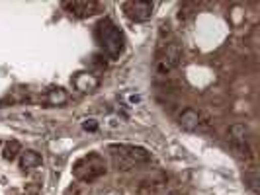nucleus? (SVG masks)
Returning a JSON list of instances; mask_svg holds the SVG:
<instances>
[{
    "label": "nucleus",
    "mask_w": 260,
    "mask_h": 195,
    "mask_svg": "<svg viewBox=\"0 0 260 195\" xmlns=\"http://www.w3.org/2000/svg\"><path fill=\"white\" fill-rule=\"evenodd\" d=\"M229 146H231V150H233L239 158H245V160H250V158H252V148H250L248 141H231V139H229Z\"/></svg>",
    "instance_id": "9b49d317"
},
{
    "label": "nucleus",
    "mask_w": 260,
    "mask_h": 195,
    "mask_svg": "<svg viewBox=\"0 0 260 195\" xmlns=\"http://www.w3.org/2000/svg\"><path fill=\"white\" fill-rule=\"evenodd\" d=\"M245 182L248 183V187L254 191V193H258V174H256V170L250 168L245 174Z\"/></svg>",
    "instance_id": "4468645a"
},
{
    "label": "nucleus",
    "mask_w": 260,
    "mask_h": 195,
    "mask_svg": "<svg viewBox=\"0 0 260 195\" xmlns=\"http://www.w3.org/2000/svg\"><path fill=\"white\" fill-rule=\"evenodd\" d=\"M104 174H106L104 158L100 154H96V152L82 156L80 160H77V164L73 166V176L77 178L78 182H84V183L96 182Z\"/></svg>",
    "instance_id": "7ed1b4c3"
},
{
    "label": "nucleus",
    "mask_w": 260,
    "mask_h": 195,
    "mask_svg": "<svg viewBox=\"0 0 260 195\" xmlns=\"http://www.w3.org/2000/svg\"><path fill=\"white\" fill-rule=\"evenodd\" d=\"M71 82H73L75 90H78L80 94H92V92L98 90V86H100V78L96 76V74H92V72H88V70L77 72L75 76L71 78Z\"/></svg>",
    "instance_id": "0eeeda50"
},
{
    "label": "nucleus",
    "mask_w": 260,
    "mask_h": 195,
    "mask_svg": "<svg viewBox=\"0 0 260 195\" xmlns=\"http://www.w3.org/2000/svg\"><path fill=\"white\" fill-rule=\"evenodd\" d=\"M63 6L75 18H90L100 10V2H96V0H73V2L69 0Z\"/></svg>",
    "instance_id": "423d86ee"
},
{
    "label": "nucleus",
    "mask_w": 260,
    "mask_h": 195,
    "mask_svg": "<svg viewBox=\"0 0 260 195\" xmlns=\"http://www.w3.org/2000/svg\"><path fill=\"white\" fill-rule=\"evenodd\" d=\"M45 100H47L49 105H65L69 102V92L65 88H61V86H53L45 94Z\"/></svg>",
    "instance_id": "9d476101"
},
{
    "label": "nucleus",
    "mask_w": 260,
    "mask_h": 195,
    "mask_svg": "<svg viewBox=\"0 0 260 195\" xmlns=\"http://www.w3.org/2000/svg\"><path fill=\"white\" fill-rule=\"evenodd\" d=\"M248 127L245 123H235L229 127V139L231 141H247Z\"/></svg>",
    "instance_id": "ddd939ff"
},
{
    "label": "nucleus",
    "mask_w": 260,
    "mask_h": 195,
    "mask_svg": "<svg viewBox=\"0 0 260 195\" xmlns=\"http://www.w3.org/2000/svg\"><path fill=\"white\" fill-rule=\"evenodd\" d=\"M41 154L36 152V150H22L20 154V168L24 172H29V170H36L41 166Z\"/></svg>",
    "instance_id": "1a4fd4ad"
},
{
    "label": "nucleus",
    "mask_w": 260,
    "mask_h": 195,
    "mask_svg": "<svg viewBox=\"0 0 260 195\" xmlns=\"http://www.w3.org/2000/svg\"><path fill=\"white\" fill-rule=\"evenodd\" d=\"M153 10H155V4L149 2V0H129L123 4V12L129 18L131 22L135 24H143V22H149L151 16H153Z\"/></svg>",
    "instance_id": "39448f33"
},
{
    "label": "nucleus",
    "mask_w": 260,
    "mask_h": 195,
    "mask_svg": "<svg viewBox=\"0 0 260 195\" xmlns=\"http://www.w3.org/2000/svg\"><path fill=\"white\" fill-rule=\"evenodd\" d=\"M22 150L24 148H22V144L18 143V141H8V143L4 144V148H2V158L12 162V160H16L18 156L22 154Z\"/></svg>",
    "instance_id": "f8f14e48"
},
{
    "label": "nucleus",
    "mask_w": 260,
    "mask_h": 195,
    "mask_svg": "<svg viewBox=\"0 0 260 195\" xmlns=\"http://www.w3.org/2000/svg\"><path fill=\"white\" fill-rule=\"evenodd\" d=\"M0 144H2V143H0Z\"/></svg>",
    "instance_id": "f3484780"
},
{
    "label": "nucleus",
    "mask_w": 260,
    "mask_h": 195,
    "mask_svg": "<svg viewBox=\"0 0 260 195\" xmlns=\"http://www.w3.org/2000/svg\"><path fill=\"white\" fill-rule=\"evenodd\" d=\"M96 41L112 61L119 59L125 49V35L112 18H104L96 26Z\"/></svg>",
    "instance_id": "f257e3e1"
},
{
    "label": "nucleus",
    "mask_w": 260,
    "mask_h": 195,
    "mask_svg": "<svg viewBox=\"0 0 260 195\" xmlns=\"http://www.w3.org/2000/svg\"><path fill=\"white\" fill-rule=\"evenodd\" d=\"M182 61V47L178 41L169 39V41H160L158 49H156V70L158 74H169Z\"/></svg>",
    "instance_id": "20e7f679"
},
{
    "label": "nucleus",
    "mask_w": 260,
    "mask_h": 195,
    "mask_svg": "<svg viewBox=\"0 0 260 195\" xmlns=\"http://www.w3.org/2000/svg\"><path fill=\"white\" fill-rule=\"evenodd\" d=\"M108 152L112 156V162L117 170H131L135 166H141L151 162L153 154L139 144H127V143H114L108 146Z\"/></svg>",
    "instance_id": "f03ea898"
},
{
    "label": "nucleus",
    "mask_w": 260,
    "mask_h": 195,
    "mask_svg": "<svg viewBox=\"0 0 260 195\" xmlns=\"http://www.w3.org/2000/svg\"><path fill=\"white\" fill-rule=\"evenodd\" d=\"M82 127L86 131H96L98 129V121H96V119H86V121L82 123Z\"/></svg>",
    "instance_id": "2eb2a0df"
},
{
    "label": "nucleus",
    "mask_w": 260,
    "mask_h": 195,
    "mask_svg": "<svg viewBox=\"0 0 260 195\" xmlns=\"http://www.w3.org/2000/svg\"><path fill=\"white\" fill-rule=\"evenodd\" d=\"M178 125L182 127L184 131H198L202 129V125H204V117L202 113L194 109V107H186L180 111V115H178Z\"/></svg>",
    "instance_id": "6e6552de"
},
{
    "label": "nucleus",
    "mask_w": 260,
    "mask_h": 195,
    "mask_svg": "<svg viewBox=\"0 0 260 195\" xmlns=\"http://www.w3.org/2000/svg\"><path fill=\"white\" fill-rule=\"evenodd\" d=\"M167 195H180V193H167Z\"/></svg>",
    "instance_id": "dca6fc26"
}]
</instances>
